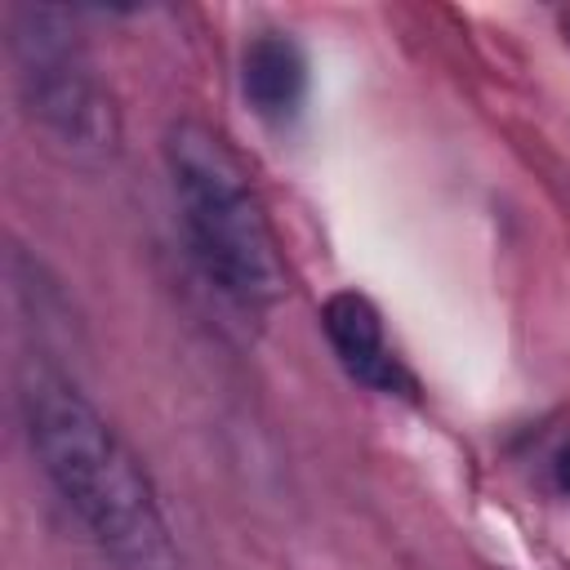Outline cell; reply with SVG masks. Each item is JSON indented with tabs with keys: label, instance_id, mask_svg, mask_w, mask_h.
<instances>
[{
	"label": "cell",
	"instance_id": "cell-1",
	"mask_svg": "<svg viewBox=\"0 0 570 570\" xmlns=\"http://www.w3.org/2000/svg\"><path fill=\"white\" fill-rule=\"evenodd\" d=\"M18 414L36 468L116 570H183L151 472L67 374L31 361L18 379Z\"/></svg>",
	"mask_w": 570,
	"mask_h": 570
},
{
	"label": "cell",
	"instance_id": "cell-2",
	"mask_svg": "<svg viewBox=\"0 0 570 570\" xmlns=\"http://www.w3.org/2000/svg\"><path fill=\"white\" fill-rule=\"evenodd\" d=\"M165 169L205 276L249 312L276 307L289 289V272L232 147L205 120L183 116L165 134Z\"/></svg>",
	"mask_w": 570,
	"mask_h": 570
},
{
	"label": "cell",
	"instance_id": "cell-3",
	"mask_svg": "<svg viewBox=\"0 0 570 570\" xmlns=\"http://www.w3.org/2000/svg\"><path fill=\"white\" fill-rule=\"evenodd\" d=\"M9 62L27 120L67 160L98 165L116 151L120 125L111 94L102 89L94 58L85 53L71 18L49 4H13L9 18Z\"/></svg>",
	"mask_w": 570,
	"mask_h": 570
},
{
	"label": "cell",
	"instance_id": "cell-4",
	"mask_svg": "<svg viewBox=\"0 0 570 570\" xmlns=\"http://www.w3.org/2000/svg\"><path fill=\"white\" fill-rule=\"evenodd\" d=\"M321 330H325V343H330L334 361L343 365V374L352 383H361L379 396H414L419 392L410 365L387 343L379 307L365 294H356V289L330 294L325 307H321Z\"/></svg>",
	"mask_w": 570,
	"mask_h": 570
},
{
	"label": "cell",
	"instance_id": "cell-5",
	"mask_svg": "<svg viewBox=\"0 0 570 570\" xmlns=\"http://www.w3.org/2000/svg\"><path fill=\"white\" fill-rule=\"evenodd\" d=\"M240 94L267 125H294L307 102V53L289 31H258L240 49Z\"/></svg>",
	"mask_w": 570,
	"mask_h": 570
},
{
	"label": "cell",
	"instance_id": "cell-6",
	"mask_svg": "<svg viewBox=\"0 0 570 570\" xmlns=\"http://www.w3.org/2000/svg\"><path fill=\"white\" fill-rule=\"evenodd\" d=\"M552 476H557V490L570 499V441L557 450V459H552Z\"/></svg>",
	"mask_w": 570,
	"mask_h": 570
}]
</instances>
